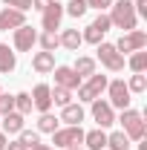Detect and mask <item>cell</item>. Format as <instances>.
Here are the masks:
<instances>
[{"instance_id":"10","label":"cell","mask_w":147,"mask_h":150,"mask_svg":"<svg viewBox=\"0 0 147 150\" xmlns=\"http://www.w3.org/2000/svg\"><path fill=\"white\" fill-rule=\"evenodd\" d=\"M61 20H64V3L52 0V3L43 9L40 26H43V32H55V29H61Z\"/></svg>"},{"instance_id":"38","label":"cell","mask_w":147,"mask_h":150,"mask_svg":"<svg viewBox=\"0 0 147 150\" xmlns=\"http://www.w3.org/2000/svg\"><path fill=\"white\" fill-rule=\"evenodd\" d=\"M6 144H9V136L0 130V150H6Z\"/></svg>"},{"instance_id":"35","label":"cell","mask_w":147,"mask_h":150,"mask_svg":"<svg viewBox=\"0 0 147 150\" xmlns=\"http://www.w3.org/2000/svg\"><path fill=\"white\" fill-rule=\"evenodd\" d=\"M133 9H136V18H147V0H133Z\"/></svg>"},{"instance_id":"39","label":"cell","mask_w":147,"mask_h":150,"mask_svg":"<svg viewBox=\"0 0 147 150\" xmlns=\"http://www.w3.org/2000/svg\"><path fill=\"white\" fill-rule=\"evenodd\" d=\"M29 150H55V147H49V144H40V142H37V144H32Z\"/></svg>"},{"instance_id":"17","label":"cell","mask_w":147,"mask_h":150,"mask_svg":"<svg viewBox=\"0 0 147 150\" xmlns=\"http://www.w3.org/2000/svg\"><path fill=\"white\" fill-rule=\"evenodd\" d=\"M84 144H87V150H104L107 147V133L101 130V127L84 133Z\"/></svg>"},{"instance_id":"29","label":"cell","mask_w":147,"mask_h":150,"mask_svg":"<svg viewBox=\"0 0 147 150\" xmlns=\"http://www.w3.org/2000/svg\"><path fill=\"white\" fill-rule=\"evenodd\" d=\"M81 38H84V43H95V46H98V43L104 40V32H101V29H98L95 23H90V26H87V29L81 32Z\"/></svg>"},{"instance_id":"11","label":"cell","mask_w":147,"mask_h":150,"mask_svg":"<svg viewBox=\"0 0 147 150\" xmlns=\"http://www.w3.org/2000/svg\"><path fill=\"white\" fill-rule=\"evenodd\" d=\"M29 95H32V107H35L37 112H49L52 110V87H49V84H37Z\"/></svg>"},{"instance_id":"42","label":"cell","mask_w":147,"mask_h":150,"mask_svg":"<svg viewBox=\"0 0 147 150\" xmlns=\"http://www.w3.org/2000/svg\"><path fill=\"white\" fill-rule=\"evenodd\" d=\"M0 93H3V90H0Z\"/></svg>"},{"instance_id":"2","label":"cell","mask_w":147,"mask_h":150,"mask_svg":"<svg viewBox=\"0 0 147 150\" xmlns=\"http://www.w3.org/2000/svg\"><path fill=\"white\" fill-rule=\"evenodd\" d=\"M118 124H121V130L127 133L130 142H141L147 133V124H144V115L141 112H136L133 107H127V110H121V115L115 118Z\"/></svg>"},{"instance_id":"25","label":"cell","mask_w":147,"mask_h":150,"mask_svg":"<svg viewBox=\"0 0 147 150\" xmlns=\"http://www.w3.org/2000/svg\"><path fill=\"white\" fill-rule=\"evenodd\" d=\"M127 67L133 69V72H144V69H147V52H144V49L133 52V55H130V61H127Z\"/></svg>"},{"instance_id":"6","label":"cell","mask_w":147,"mask_h":150,"mask_svg":"<svg viewBox=\"0 0 147 150\" xmlns=\"http://www.w3.org/2000/svg\"><path fill=\"white\" fill-rule=\"evenodd\" d=\"M144 46H147V32H141V29L124 32V35L115 40V49H118L121 55H133V52H139V49H144Z\"/></svg>"},{"instance_id":"41","label":"cell","mask_w":147,"mask_h":150,"mask_svg":"<svg viewBox=\"0 0 147 150\" xmlns=\"http://www.w3.org/2000/svg\"><path fill=\"white\" fill-rule=\"evenodd\" d=\"M66 150H87V147H66Z\"/></svg>"},{"instance_id":"32","label":"cell","mask_w":147,"mask_h":150,"mask_svg":"<svg viewBox=\"0 0 147 150\" xmlns=\"http://www.w3.org/2000/svg\"><path fill=\"white\" fill-rule=\"evenodd\" d=\"M9 9H18V12H29L32 9V0H3Z\"/></svg>"},{"instance_id":"30","label":"cell","mask_w":147,"mask_h":150,"mask_svg":"<svg viewBox=\"0 0 147 150\" xmlns=\"http://www.w3.org/2000/svg\"><path fill=\"white\" fill-rule=\"evenodd\" d=\"M15 110V95L9 93H0V115H6V112Z\"/></svg>"},{"instance_id":"1","label":"cell","mask_w":147,"mask_h":150,"mask_svg":"<svg viewBox=\"0 0 147 150\" xmlns=\"http://www.w3.org/2000/svg\"><path fill=\"white\" fill-rule=\"evenodd\" d=\"M110 23L124 29V32H133L139 26V18H136V9H133V0H112L110 6Z\"/></svg>"},{"instance_id":"8","label":"cell","mask_w":147,"mask_h":150,"mask_svg":"<svg viewBox=\"0 0 147 150\" xmlns=\"http://www.w3.org/2000/svg\"><path fill=\"white\" fill-rule=\"evenodd\" d=\"M12 43H15L18 52H32V46L37 43V29H35V26H29V23L18 26L15 35H12Z\"/></svg>"},{"instance_id":"16","label":"cell","mask_w":147,"mask_h":150,"mask_svg":"<svg viewBox=\"0 0 147 150\" xmlns=\"http://www.w3.org/2000/svg\"><path fill=\"white\" fill-rule=\"evenodd\" d=\"M84 107L81 104H66V107H61V121L64 124H81L84 121Z\"/></svg>"},{"instance_id":"14","label":"cell","mask_w":147,"mask_h":150,"mask_svg":"<svg viewBox=\"0 0 147 150\" xmlns=\"http://www.w3.org/2000/svg\"><path fill=\"white\" fill-rule=\"evenodd\" d=\"M32 69L35 72H40V75H46V72H52L55 69V52H35L32 55Z\"/></svg>"},{"instance_id":"40","label":"cell","mask_w":147,"mask_h":150,"mask_svg":"<svg viewBox=\"0 0 147 150\" xmlns=\"http://www.w3.org/2000/svg\"><path fill=\"white\" fill-rule=\"evenodd\" d=\"M139 150H147V144H144V139H141V142H139Z\"/></svg>"},{"instance_id":"21","label":"cell","mask_w":147,"mask_h":150,"mask_svg":"<svg viewBox=\"0 0 147 150\" xmlns=\"http://www.w3.org/2000/svg\"><path fill=\"white\" fill-rule=\"evenodd\" d=\"M72 69L78 72V78H90L92 72H95V58H87V55H81L78 61L72 64Z\"/></svg>"},{"instance_id":"22","label":"cell","mask_w":147,"mask_h":150,"mask_svg":"<svg viewBox=\"0 0 147 150\" xmlns=\"http://www.w3.org/2000/svg\"><path fill=\"white\" fill-rule=\"evenodd\" d=\"M58 124H61L58 115H52V112H40V118H37V133H55Z\"/></svg>"},{"instance_id":"5","label":"cell","mask_w":147,"mask_h":150,"mask_svg":"<svg viewBox=\"0 0 147 150\" xmlns=\"http://www.w3.org/2000/svg\"><path fill=\"white\" fill-rule=\"evenodd\" d=\"M104 93L110 95V107H112V110H115V107H118V110H127L130 101H133V93L127 90L124 78H115V81H110Z\"/></svg>"},{"instance_id":"27","label":"cell","mask_w":147,"mask_h":150,"mask_svg":"<svg viewBox=\"0 0 147 150\" xmlns=\"http://www.w3.org/2000/svg\"><path fill=\"white\" fill-rule=\"evenodd\" d=\"M124 84H127L130 93H144V90H147V78H144V72H133V75H130V81H124Z\"/></svg>"},{"instance_id":"19","label":"cell","mask_w":147,"mask_h":150,"mask_svg":"<svg viewBox=\"0 0 147 150\" xmlns=\"http://www.w3.org/2000/svg\"><path fill=\"white\" fill-rule=\"evenodd\" d=\"M58 38H61V46H64V49H69V52H78V46L84 43V38H81L78 29H64Z\"/></svg>"},{"instance_id":"4","label":"cell","mask_w":147,"mask_h":150,"mask_svg":"<svg viewBox=\"0 0 147 150\" xmlns=\"http://www.w3.org/2000/svg\"><path fill=\"white\" fill-rule=\"evenodd\" d=\"M52 144H55V147H61V150L84 144V130H81V124H66V127H58V130L52 133Z\"/></svg>"},{"instance_id":"9","label":"cell","mask_w":147,"mask_h":150,"mask_svg":"<svg viewBox=\"0 0 147 150\" xmlns=\"http://www.w3.org/2000/svg\"><path fill=\"white\" fill-rule=\"evenodd\" d=\"M92 104V118H95V124L101 127V130H107V127H112L115 124V110L110 107V101H101V98H95V101H90Z\"/></svg>"},{"instance_id":"15","label":"cell","mask_w":147,"mask_h":150,"mask_svg":"<svg viewBox=\"0 0 147 150\" xmlns=\"http://www.w3.org/2000/svg\"><path fill=\"white\" fill-rule=\"evenodd\" d=\"M0 124H3V133L6 136H15V133L23 130V115L20 112H6V115H0Z\"/></svg>"},{"instance_id":"31","label":"cell","mask_w":147,"mask_h":150,"mask_svg":"<svg viewBox=\"0 0 147 150\" xmlns=\"http://www.w3.org/2000/svg\"><path fill=\"white\" fill-rule=\"evenodd\" d=\"M18 136H20V142H23L26 147H32V144H37V142H40V133H35V130H20Z\"/></svg>"},{"instance_id":"33","label":"cell","mask_w":147,"mask_h":150,"mask_svg":"<svg viewBox=\"0 0 147 150\" xmlns=\"http://www.w3.org/2000/svg\"><path fill=\"white\" fill-rule=\"evenodd\" d=\"M92 23H95V26H98V29H101V32H104V35H107V32H110V18H107V15H104V12H98V18L92 20Z\"/></svg>"},{"instance_id":"13","label":"cell","mask_w":147,"mask_h":150,"mask_svg":"<svg viewBox=\"0 0 147 150\" xmlns=\"http://www.w3.org/2000/svg\"><path fill=\"white\" fill-rule=\"evenodd\" d=\"M23 23H26V12L9 9V6H6V9L0 12V32H9V29L15 32L18 26H23Z\"/></svg>"},{"instance_id":"20","label":"cell","mask_w":147,"mask_h":150,"mask_svg":"<svg viewBox=\"0 0 147 150\" xmlns=\"http://www.w3.org/2000/svg\"><path fill=\"white\" fill-rule=\"evenodd\" d=\"M107 150H130V139L124 130L107 133Z\"/></svg>"},{"instance_id":"18","label":"cell","mask_w":147,"mask_h":150,"mask_svg":"<svg viewBox=\"0 0 147 150\" xmlns=\"http://www.w3.org/2000/svg\"><path fill=\"white\" fill-rule=\"evenodd\" d=\"M15 67H18V55H15V49H9L6 43H0V72L9 75V72H15Z\"/></svg>"},{"instance_id":"28","label":"cell","mask_w":147,"mask_h":150,"mask_svg":"<svg viewBox=\"0 0 147 150\" xmlns=\"http://www.w3.org/2000/svg\"><path fill=\"white\" fill-rule=\"evenodd\" d=\"M52 104H58V107H66V104H72V90L52 87Z\"/></svg>"},{"instance_id":"24","label":"cell","mask_w":147,"mask_h":150,"mask_svg":"<svg viewBox=\"0 0 147 150\" xmlns=\"http://www.w3.org/2000/svg\"><path fill=\"white\" fill-rule=\"evenodd\" d=\"M32 110H35V107H32V95H29V93H18V95H15V112L29 115Z\"/></svg>"},{"instance_id":"12","label":"cell","mask_w":147,"mask_h":150,"mask_svg":"<svg viewBox=\"0 0 147 150\" xmlns=\"http://www.w3.org/2000/svg\"><path fill=\"white\" fill-rule=\"evenodd\" d=\"M55 87H64V90H78L81 87V78L72 67H55Z\"/></svg>"},{"instance_id":"26","label":"cell","mask_w":147,"mask_h":150,"mask_svg":"<svg viewBox=\"0 0 147 150\" xmlns=\"http://www.w3.org/2000/svg\"><path fill=\"white\" fill-rule=\"evenodd\" d=\"M64 15L84 18V15H87V0H69V3H64Z\"/></svg>"},{"instance_id":"23","label":"cell","mask_w":147,"mask_h":150,"mask_svg":"<svg viewBox=\"0 0 147 150\" xmlns=\"http://www.w3.org/2000/svg\"><path fill=\"white\" fill-rule=\"evenodd\" d=\"M37 43H40L43 52H55L58 46H61V38H58V32H40L37 35Z\"/></svg>"},{"instance_id":"37","label":"cell","mask_w":147,"mask_h":150,"mask_svg":"<svg viewBox=\"0 0 147 150\" xmlns=\"http://www.w3.org/2000/svg\"><path fill=\"white\" fill-rule=\"evenodd\" d=\"M52 0H32V9H37V12H43L46 6H49Z\"/></svg>"},{"instance_id":"36","label":"cell","mask_w":147,"mask_h":150,"mask_svg":"<svg viewBox=\"0 0 147 150\" xmlns=\"http://www.w3.org/2000/svg\"><path fill=\"white\" fill-rule=\"evenodd\" d=\"M6 150H29V147H26V144L18 139V142H9V144H6Z\"/></svg>"},{"instance_id":"3","label":"cell","mask_w":147,"mask_h":150,"mask_svg":"<svg viewBox=\"0 0 147 150\" xmlns=\"http://www.w3.org/2000/svg\"><path fill=\"white\" fill-rule=\"evenodd\" d=\"M107 84H110V78L101 72H92L81 87H78V101H84V104H90L95 98H101V93L107 90Z\"/></svg>"},{"instance_id":"7","label":"cell","mask_w":147,"mask_h":150,"mask_svg":"<svg viewBox=\"0 0 147 150\" xmlns=\"http://www.w3.org/2000/svg\"><path fill=\"white\" fill-rule=\"evenodd\" d=\"M98 61H101L110 72H121V69H124V55L115 49V43H107V40L98 43Z\"/></svg>"},{"instance_id":"34","label":"cell","mask_w":147,"mask_h":150,"mask_svg":"<svg viewBox=\"0 0 147 150\" xmlns=\"http://www.w3.org/2000/svg\"><path fill=\"white\" fill-rule=\"evenodd\" d=\"M112 6V0H87V9H98V12H107Z\"/></svg>"}]
</instances>
